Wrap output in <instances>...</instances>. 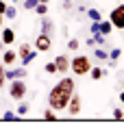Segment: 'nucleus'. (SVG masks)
Instances as JSON below:
<instances>
[{"instance_id":"b1692460","label":"nucleus","mask_w":124,"mask_h":126,"mask_svg":"<svg viewBox=\"0 0 124 126\" xmlns=\"http://www.w3.org/2000/svg\"><path fill=\"white\" fill-rule=\"evenodd\" d=\"M39 0H22V9H26V11H33L35 7H37Z\"/></svg>"},{"instance_id":"c9c22d12","label":"nucleus","mask_w":124,"mask_h":126,"mask_svg":"<svg viewBox=\"0 0 124 126\" xmlns=\"http://www.w3.org/2000/svg\"><path fill=\"white\" fill-rule=\"evenodd\" d=\"M0 48H2V41H0Z\"/></svg>"},{"instance_id":"2eb2a0df","label":"nucleus","mask_w":124,"mask_h":126,"mask_svg":"<svg viewBox=\"0 0 124 126\" xmlns=\"http://www.w3.org/2000/svg\"><path fill=\"white\" fill-rule=\"evenodd\" d=\"M31 111V107H28V102H24V100H18V109H15V115L18 117H24L26 113Z\"/></svg>"},{"instance_id":"72a5a7b5","label":"nucleus","mask_w":124,"mask_h":126,"mask_svg":"<svg viewBox=\"0 0 124 126\" xmlns=\"http://www.w3.org/2000/svg\"><path fill=\"white\" fill-rule=\"evenodd\" d=\"M11 2H13V4H18V2H22V0H11Z\"/></svg>"},{"instance_id":"20e7f679","label":"nucleus","mask_w":124,"mask_h":126,"mask_svg":"<svg viewBox=\"0 0 124 126\" xmlns=\"http://www.w3.org/2000/svg\"><path fill=\"white\" fill-rule=\"evenodd\" d=\"M39 50H35V48H31V44H22L20 46V50H18V59H20V65H31V63L37 59Z\"/></svg>"},{"instance_id":"7c9ffc66","label":"nucleus","mask_w":124,"mask_h":126,"mask_svg":"<svg viewBox=\"0 0 124 126\" xmlns=\"http://www.w3.org/2000/svg\"><path fill=\"white\" fill-rule=\"evenodd\" d=\"M63 9L70 11V9H72V0H63Z\"/></svg>"},{"instance_id":"423d86ee","label":"nucleus","mask_w":124,"mask_h":126,"mask_svg":"<svg viewBox=\"0 0 124 126\" xmlns=\"http://www.w3.org/2000/svg\"><path fill=\"white\" fill-rule=\"evenodd\" d=\"M50 48H52V37L46 35V33H39V35H37V41H35V50L48 52Z\"/></svg>"},{"instance_id":"4be33fe9","label":"nucleus","mask_w":124,"mask_h":126,"mask_svg":"<svg viewBox=\"0 0 124 126\" xmlns=\"http://www.w3.org/2000/svg\"><path fill=\"white\" fill-rule=\"evenodd\" d=\"M91 37H94V41H96V46H105V44H107V41H105V39H107V35H102V33H94V35H91Z\"/></svg>"},{"instance_id":"aec40b11","label":"nucleus","mask_w":124,"mask_h":126,"mask_svg":"<svg viewBox=\"0 0 124 126\" xmlns=\"http://www.w3.org/2000/svg\"><path fill=\"white\" fill-rule=\"evenodd\" d=\"M15 120H20V117L15 115V111H4V113H2V122H15Z\"/></svg>"},{"instance_id":"6e6552de","label":"nucleus","mask_w":124,"mask_h":126,"mask_svg":"<svg viewBox=\"0 0 124 126\" xmlns=\"http://www.w3.org/2000/svg\"><path fill=\"white\" fill-rule=\"evenodd\" d=\"M54 65H57V72H59V74H68V72H70V57H68V54L54 57Z\"/></svg>"},{"instance_id":"cd10ccee","label":"nucleus","mask_w":124,"mask_h":126,"mask_svg":"<svg viewBox=\"0 0 124 126\" xmlns=\"http://www.w3.org/2000/svg\"><path fill=\"white\" fill-rule=\"evenodd\" d=\"M113 120H118V122L124 120V111H122V109H113Z\"/></svg>"},{"instance_id":"473e14b6","label":"nucleus","mask_w":124,"mask_h":126,"mask_svg":"<svg viewBox=\"0 0 124 126\" xmlns=\"http://www.w3.org/2000/svg\"><path fill=\"white\" fill-rule=\"evenodd\" d=\"M0 31H2V13H0Z\"/></svg>"},{"instance_id":"6ab92c4d","label":"nucleus","mask_w":124,"mask_h":126,"mask_svg":"<svg viewBox=\"0 0 124 126\" xmlns=\"http://www.w3.org/2000/svg\"><path fill=\"white\" fill-rule=\"evenodd\" d=\"M94 57H96L98 61H107V59H109L107 50H102V48H94Z\"/></svg>"},{"instance_id":"f8f14e48","label":"nucleus","mask_w":124,"mask_h":126,"mask_svg":"<svg viewBox=\"0 0 124 126\" xmlns=\"http://www.w3.org/2000/svg\"><path fill=\"white\" fill-rule=\"evenodd\" d=\"M15 61H18V52L15 50H4L2 52V65L9 67V65H13Z\"/></svg>"},{"instance_id":"f257e3e1","label":"nucleus","mask_w":124,"mask_h":126,"mask_svg":"<svg viewBox=\"0 0 124 126\" xmlns=\"http://www.w3.org/2000/svg\"><path fill=\"white\" fill-rule=\"evenodd\" d=\"M74 91H76L74 78L63 76L61 80L50 89V94H48V104H50V109H54V111H63V109L68 107V102H70V98H72V94H74Z\"/></svg>"},{"instance_id":"f704fd0d","label":"nucleus","mask_w":124,"mask_h":126,"mask_svg":"<svg viewBox=\"0 0 124 126\" xmlns=\"http://www.w3.org/2000/svg\"><path fill=\"white\" fill-rule=\"evenodd\" d=\"M39 2H50V0H39Z\"/></svg>"},{"instance_id":"f3484780","label":"nucleus","mask_w":124,"mask_h":126,"mask_svg":"<svg viewBox=\"0 0 124 126\" xmlns=\"http://www.w3.org/2000/svg\"><path fill=\"white\" fill-rule=\"evenodd\" d=\"M15 15H18V7H15V4H7V9H4V13H2V17L13 20Z\"/></svg>"},{"instance_id":"a211bd4d","label":"nucleus","mask_w":124,"mask_h":126,"mask_svg":"<svg viewBox=\"0 0 124 126\" xmlns=\"http://www.w3.org/2000/svg\"><path fill=\"white\" fill-rule=\"evenodd\" d=\"M33 11H37V15H48V2H37Z\"/></svg>"},{"instance_id":"5701e85b","label":"nucleus","mask_w":124,"mask_h":126,"mask_svg":"<svg viewBox=\"0 0 124 126\" xmlns=\"http://www.w3.org/2000/svg\"><path fill=\"white\" fill-rule=\"evenodd\" d=\"M7 85V65H2L0 63V89Z\"/></svg>"},{"instance_id":"bb28decb","label":"nucleus","mask_w":124,"mask_h":126,"mask_svg":"<svg viewBox=\"0 0 124 126\" xmlns=\"http://www.w3.org/2000/svg\"><path fill=\"white\" fill-rule=\"evenodd\" d=\"M78 46H81V44H78V39H68V50H78Z\"/></svg>"},{"instance_id":"ddd939ff","label":"nucleus","mask_w":124,"mask_h":126,"mask_svg":"<svg viewBox=\"0 0 124 126\" xmlns=\"http://www.w3.org/2000/svg\"><path fill=\"white\" fill-rule=\"evenodd\" d=\"M98 31L102 33V35H107V37H109V35L113 33V24H111V20H100V22H98Z\"/></svg>"},{"instance_id":"9d476101","label":"nucleus","mask_w":124,"mask_h":126,"mask_svg":"<svg viewBox=\"0 0 124 126\" xmlns=\"http://www.w3.org/2000/svg\"><path fill=\"white\" fill-rule=\"evenodd\" d=\"M2 37H0V41H2V46H11L13 41H15V31H13L11 26H4L2 31Z\"/></svg>"},{"instance_id":"393cba45","label":"nucleus","mask_w":124,"mask_h":126,"mask_svg":"<svg viewBox=\"0 0 124 126\" xmlns=\"http://www.w3.org/2000/svg\"><path fill=\"white\" fill-rule=\"evenodd\" d=\"M44 72H46V74H57V65H54V61L46 63V65H44Z\"/></svg>"},{"instance_id":"dca6fc26","label":"nucleus","mask_w":124,"mask_h":126,"mask_svg":"<svg viewBox=\"0 0 124 126\" xmlns=\"http://www.w3.org/2000/svg\"><path fill=\"white\" fill-rule=\"evenodd\" d=\"M85 13H87V17H89V22H98V20H102L100 11H98V9H94V7H89Z\"/></svg>"},{"instance_id":"9b49d317","label":"nucleus","mask_w":124,"mask_h":126,"mask_svg":"<svg viewBox=\"0 0 124 126\" xmlns=\"http://www.w3.org/2000/svg\"><path fill=\"white\" fill-rule=\"evenodd\" d=\"M24 76H28V74H26V67H24V65L7 70V80H15V78H24Z\"/></svg>"},{"instance_id":"7ed1b4c3","label":"nucleus","mask_w":124,"mask_h":126,"mask_svg":"<svg viewBox=\"0 0 124 126\" xmlns=\"http://www.w3.org/2000/svg\"><path fill=\"white\" fill-rule=\"evenodd\" d=\"M26 94H28V87H26L24 78H15V80H9V96L13 100H24Z\"/></svg>"},{"instance_id":"2f4dec72","label":"nucleus","mask_w":124,"mask_h":126,"mask_svg":"<svg viewBox=\"0 0 124 126\" xmlns=\"http://www.w3.org/2000/svg\"><path fill=\"white\" fill-rule=\"evenodd\" d=\"M120 102H122V104H124V91H122V94H120Z\"/></svg>"},{"instance_id":"4468645a","label":"nucleus","mask_w":124,"mask_h":126,"mask_svg":"<svg viewBox=\"0 0 124 126\" xmlns=\"http://www.w3.org/2000/svg\"><path fill=\"white\" fill-rule=\"evenodd\" d=\"M102 76H107V70H102V67H96V65H91V70H89V78H91V80H100Z\"/></svg>"},{"instance_id":"f03ea898","label":"nucleus","mask_w":124,"mask_h":126,"mask_svg":"<svg viewBox=\"0 0 124 126\" xmlns=\"http://www.w3.org/2000/svg\"><path fill=\"white\" fill-rule=\"evenodd\" d=\"M70 70H72L76 76H87V74H89V70H91L89 57H85V54H76L74 59L70 61Z\"/></svg>"},{"instance_id":"c85d7f7f","label":"nucleus","mask_w":124,"mask_h":126,"mask_svg":"<svg viewBox=\"0 0 124 126\" xmlns=\"http://www.w3.org/2000/svg\"><path fill=\"white\" fill-rule=\"evenodd\" d=\"M98 22H100V20H98ZM98 22H91V24H89V35L98 33Z\"/></svg>"},{"instance_id":"1a4fd4ad","label":"nucleus","mask_w":124,"mask_h":126,"mask_svg":"<svg viewBox=\"0 0 124 126\" xmlns=\"http://www.w3.org/2000/svg\"><path fill=\"white\" fill-rule=\"evenodd\" d=\"M39 33H46L50 37H54V33H57V28H54V22L50 20L48 15H41V31Z\"/></svg>"},{"instance_id":"412c9836","label":"nucleus","mask_w":124,"mask_h":126,"mask_svg":"<svg viewBox=\"0 0 124 126\" xmlns=\"http://www.w3.org/2000/svg\"><path fill=\"white\" fill-rule=\"evenodd\" d=\"M44 120H46V122H54V120H57V111H54V109H46V111H44Z\"/></svg>"},{"instance_id":"39448f33","label":"nucleus","mask_w":124,"mask_h":126,"mask_svg":"<svg viewBox=\"0 0 124 126\" xmlns=\"http://www.w3.org/2000/svg\"><path fill=\"white\" fill-rule=\"evenodd\" d=\"M109 20H111L113 28H118V31H124V2H122V4H118V7L111 11Z\"/></svg>"},{"instance_id":"a878e982","label":"nucleus","mask_w":124,"mask_h":126,"mask_svg":"<svg viewBox=\"0 0 124 126\" xmlns=\"http://www.w3.org/2000/svg\"><path fill=\"white\" fill-rule=\"evenodd\" d=\"M120 57H122V50H120V48H113V50L109 52V61H118Z\"/></svg>"},{"instance_id":"c756f323","label":"nucleus","mask_w":124,"mask_h":126,"mask_svg":"<svg viewBox=\"0 0 124 126\" xmlns=\"http://www.w3.org/2000/svg\"><path fill=\"white\" fill-rule=\"evenodd\" d=\"M85 44L89 46V48H96V41H94V37H91V35L87 37V41H85Z\"/></svg>"},{"instance_id":"0eeeda50","label":"nucleus","mask_w":124,"mask_h":126,"mask_svg":"<svg viewBox=\"0 0 124 126\" xmlns=\"http://www.w3.org/2000/svg\"><path fill=\"white\" fill-rule=\"evenodd\" d=\"M81 107H83V104H81V96H78V94H72V98H70V102H68V107H65V109H68V113L72 115V117H74V115H78L81 113Z\"/></svg>"}]
</instances>
